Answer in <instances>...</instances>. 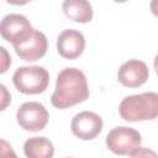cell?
<instances>
[{"label":"cell","instance_id":"6da1fadb","mask_svg":"<svg viewBox=\"0 0 158 158\" xmlns=\"http://www.w3.org/2000/svg\"><path fill=\"white\" fill-rule=\"evenodd\" d=\"M89 98V88L85 74L77 68H65L58 77L56 90L51 96V102L54 107L67 109Z\"/></svg>","mask_w":158,"mask_h":158},{"label":"cell","instance_id":"7a4b0ae2","mask_svg":"<svg viewBox=\"0 0 158 158\" xmlns=\"http://www.w3.org/2000/svg\"><path fill=\"white\" fill-rule=\"evenodd\" d=\"M120 116L130 122L153 120L158 115V94L154 91L126 96L118 107Z\"/></svg>","mask_w":158,"mask_h":158},{"label":"cell","instance_id":"3957f363","mask_svg":"<svg viewBox=\"0 0 158 158\" xmlns=\"http://www.w3.org/2000/svg\"><path fill=\"white\" fill-rule=\"evenodd\" d=\"M12 81L22 94H41L48 86L49 74L47 69L40 65L20 67L14 73Z\"/></svg>","mask_w":158,"mask_h":158},{"label":"cell","instance_id":"277c9868","mask_svg":"<svg viewBox=\"0 0 158 158\" xmlns=\"http://www.w3.org/2000/svg\"><path fill=\"white\" fill-rule=\"evenodd\" d=\"M141 142L142 138L139 132L135 128L126 126L115 127L106 136L107 148L112 153L120 156H128L131 152H133L141 146Z\"/></svg>","mask_w":158,"mask_h":158},{"label":"cell","instance_id":"5b68a950","mask_svg":"<svg viewBox=\"0 0 158 158\" xmlns=\"http://www.w3.org/2000/svg\"><path fill=\"white\" fill-rule=\"evenodd\" d=\"M16 118L21 128L36 132L46 127L48 122V111L42 104L37 101H28L23 102L19 107Z\"/></svg>","mask_w":158,"mask_h":158},{"label":"cell","instance_id":"8992f818","mask_svg":"<svg viewBox=\"0 0 158 158\" xmlns=\"http://www.w3.org/2000/svg\"><path fill=\"white\" fill-rule=\"evenodd\" d=\"M32 30L27 17L20 14H9L0 21V36L12 46L21 43Z\"/></svg>","mask_w":158,"mask_h":158},{"label":"cell","instance_id":"52a82bcc","mask_svg":"<svg viewBox=\"0 0 158 158\" xmlns=\"http://www.w3.org/2000/svg\"><path fill=\"white\" fill-rule=\"evenodd\" d=\"M72 132L80 139L89 141L95 138L102 130V118L91 111L77 114L70 123Z\"/></svg>","mask_w":158,"mask_h":158},{"label":"cell","instance_id":"ba28073f","mask_svg":"<svg viewBox=\"0 0 158 158\" xmlns=\"http://www.w3.org/2000/svg\"><path fill=\"white\" fill-rule=\"evenodd\" d=\"M47 37L41 31H37L35 28L28 35V37H26L21 43L14 46L16 54L21 59L28 62H33L42 58L47 52Z\"/></svg>","mask_w":158,"mask_h":158},{"label":"cell","instance_id":"9c48e42d","mask_svg":"<svg viewBox=\"0 0 158 158\" xmlns=\"http://www.w3.org/2000/svg\"><path fill=\"white\" fill-rule=\"evenodd\" d=\"M148 77H149V70L147 64L138 59H130L125 62L117 72L118 81L127 88L141 86L147 81Z\"/></svg>","mask_w":158,"mask_h":158},{"label":"cell","instance_id":"30bf717a","mask_svg":"<svg viewBox=\"0 0 158 158\" xmlns=\"http://www.w3.org/2000/svg\"><path fill=\"white\" fill-rule=\"evenodd\" d=\"M85 48V38L80 31L65 30L57 38V51L67 59L78 58Z\"/></svg>","mask_w":158,"mask_h":158},{"label":"cell","instance_id":"8fae6325","mask_svg":"<svg viewBox=\"0 0 158 158\" xmlns=\"http://www.w3.org/2000/svg\"><path fill=\"white\" fill-rule=\"evenodd\" d=\"M62 6L65 16L75 22L86 23L93 19V7L88 0H64Z\"/></svg>","mask_w":158,"mask_h":158},{"label":"cell","instance_id":"7c38bea8","mask_svg":"<svg viewBox=\"0 0 158 158\" xmlns=\"http://www.w3.org/2000/svg\"><path fill=\"white\" fill-rule=\"evenodd\" d=\"M23 152L28 158H51L54 154V148L46 137H31L25 142Z\"/></svg>","mask_w":158,"mask_h":158},{"label":"cell","instance_id":"4fadbf2b","mask_svg":"<svg viewBox=\"0 0 158 158\" xmlns=\"http://www.w3.org/2000/svg\"><path fill=\"white\" fill-rule=\"evenodd\" d=\"M11 65V57L6 48L0 46V74H4L9 70Z\"/></svg>","mask_w":158,"mask_h":158},{"label":"cell","instance_id":"5bb4252c","mask_svg":"<svg viewBox=\"0 0 158 158\" xmlns=\"http://www.w3.org/2000/svg\"><path fill=\"white\" fill-rule=\"evenodd\" d=\"M11 102V94L9 89L4 85L0 84V111H4Z\"/></svg>","mask_w":158,"mask_h":158},{"label":"cell","instance_id":"9a60e30c","mask_svg":"<svg viewBox=\"0 0 158 158\" xmlns=\"http://www.w3.org/2000/svg\"><path fill=\"white\" fill-rule=\"evenodd\" d=\"M0 157H14V158L16 157V153L14 152L11 144L1 138H0Z\"/></svg>","mask_w":158,"mask_h":158},{"label":"cell","instance_id":"2e32d148","mask_svg":"<svg viewBox=\"0 0 158 158\" xmlns=\"http://www.w3.org/2000/svg\"><path fill=\"white\" fill-rule=\"evenodd\" d=\"M128 156H130V157H141V156H152V157H156V153L152 152V151H148V149H146V148L138 147L137 149H135L133 152H131Z\"/></svg>","mask_w":158,"mask_h":158},{"label":"cell","instance_id":"e0dca14e","mask_svg":"<svg viewBox=\"0 0 158 158\" xmlns=\"http://www.w3.org/2000/svg\"><path fill=\"white\" fill-rule=\"evenodd\" d=\"M6 1L12 4V5H25V4L30 2L31 0H6Z\"/></svg>","mask_w":158,"mask_h":158},{"label":"cell","instance_id":"ac0fdd59","mask_svg":"<svg viewBox=\"0 0 158 158\" xmlns=\"http://www.w3.org/2000/svg\"><path fill=\"white\" fill-rule=\"evenodd\" d=\"M114 1H116V2H125V1H127V0H114Z\"/></svg>","mask_w":158,"mask_h":158}]
</instances>
